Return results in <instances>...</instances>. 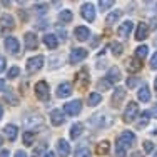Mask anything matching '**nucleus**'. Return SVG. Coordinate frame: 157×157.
<instances>
[{"mask_svg":"<svg viewBox=\"0 0 157 157\" xmlns=\"http://www.w3.org/2000/svg\"><path fill=\"white\" fill-rule=\"evenodd\" d=\"M137 115H139V105L136 102H129L124 110V122L130 124V122H134L137 119Z\"/></svg>","mask_w":157,"mask_h":157,"instance_id":"obj_1","label":"nucleus"},{"mask_svg":"<svg viewBox=\"0 0 157 157\" xmlns=\"http://www.w3.org/2000/svg\"><path fill=\"white\" fill-rule=\"evenodd\" d=\"M134 142H136V136H134V132H130V130H124V132L121 134V137H117V142H115V144L122 145L124 149H129L130 145H134Z\"/></svg>","mask_w":157,"mask_h":157,"instance_id":"obj_2","label":"nucleus"},{"mask_svg":"<svg viewBox=\"0 0 157 157\" xmlns=\"http://www.w3.org/2000/svg\"><path fill=\"white\" fill-rule=\"evenodd\" d=\"M42 65H44V57H42V55H37V57L29 59L25 69H27L29 74H33V72H37V70L42 69Z\"/></svg>","mask_w":157,"mask_h":157,"instance_id":"obj_3","label":"nucleus"},{"mask_svg":"<svg viewBox=\"0 0 157 157\" xmlns=\"http://www.w3.org/2000/svg\"><path fill=\"white\" fill-rule=\"evenodd\" d=\"M80 13L87 22H94L95 20V9H94V5H92L90 2H85L84 5L80 7Z\"/></svg>","mask_w":157,"mask_h":157,"instance_id":"obj_4","label":"nucleus"},{"mask_svg":"<svg viewBox=\"0 0 157 157\" xmlns=\"http://www.w3.org/2000/svg\"><path fill=\"white\" fill-rule=\"evenodd\" d=\"M35 95L39 97L40 100H48V97H50V92H48L47 82H44V80L37 82V85H35Z\"/></svg>","mask_w":157,"mask_h":157,"instance_id":"obj_5","label":"nucleus"},{"mask_svg":"<svg viewBox=\"0 0 157 157\" xmlns=\"http://www.w3.org/2000/svg\"><path fill=\"white\" fill-rule=\"evenodd\" d=\"M82 109V102L80 100H72V102H67L63 105V110H65L67 115H77Z\"/></svg>","mask_w":157,"mask_h":157,"instance_id":"obj_6","label":"nucleus"},{"mask_svg":"<svg viewBox=\"0 0 157 157\" xmlns=\"http://www.w3.org/2000/svg\"><path fill=\"white\" fill-rule=\"evenodd\" d=\"M85 57H87V50H85V48H74V50L70 52L69 62L70 63H78L80 60H84Z\"/></svg>","mask_w":157,"mask_h":157,"instance_id":"obj_7","label":"nucleus"},{"mask_svg":"<svg viewBox=\"0 0 157 157\" xmlns=\"http://www.w3.org/2000/svg\"><path fill=\"white\" fill-rule=\"evenodd\" d=\"M105 80L109 82V84H115V82H119V80H121V69L115 67V65H112L109 69V72H107Z\"/></svg>","mask_w":157,"mask_h":157,"instance_id":"obj_8","label":"nucleus"},{"mask_svg":"<svg viewBox=\"0 0 157 157\" xmlns=\"http://www.w3.org/2000/svg\"><path fill=\"white\" fill-rule=\"evenodd\" d=\"M13 29V17L12 15H2L0 17V30L9 32Z\"/></svg>","mask_w":157,"mask_h":157,"instance_id":"obj_9","label":"nucleus"},{"mask_svg":"<svg viewBox=\"0 0 157 157\" xmlns=\"http://www.w3.org/2000/svg\"><path fill=\"white\" fill-rule=\"evenodd\" d=\"M50 122H52V125H55V127L62 125L63 122H65V117H63L62 110H59V109H54V110H52V112H50Z\"/></svg>","mask_w":157,"mask_h":157,"instance_id":"obj_10","label":"nucleus"},{"mask_svg":"<svg viewBox=\"0 0 157 157\" xmlns=\"http://www.w3.org/2000/svg\"><path fill=\"white\" fill-rule=\"evenodd\" d=\"M25 47L30 48V50H35V48L39 47V40H37V35L33 32L25 33Z\"/></svg>","mask_w":157,"mask_h":157,"instance_id":"obj_11","label":"nucleus"},{"mask_svg":"<svg viewBox=\"0 0 157 157\" xmlns=\"http://www.w3.org/2000/svg\"><path fill=\"white\" fill-rule=\"evenodd\" d=\"M57 151H59V154H60V157H69V154H70V144L65 139H59Z\"/></svg>","mask_w":157,"mask_h":157,"instance_id":"obj_12","label":"nucleus"},{"mask_svg":"<svg viewBox=\"0 0 157 157\" xmlns=\"http://www.w3.org/2000/svg\"><path fill=\"white\" fill-rule=\"evenodd\" d=\"M132 22L130 20H127V22H124V24L121 25V27L117 29V33H119V37H121V39H127V37H129V33L132 32Z\"/></svg>","mask_w":157,"mask_h":157,"instance_id":"obj_13","label":"nucleus"},{"mask_svg":"<svg viewBox=\"0 0 157 157\" xmlns=\"http://www.w3.org/2000/svg\"><path fill=\"white\" fill-rule=\"evenodd\" d=\"M70 94H72V84H69V82H63V84H60L57 87V95L60 97V99L69 97Z\"/></svg>","mask_w":157,"mask_h":157,"instance_id":"obj_14","label":"nucleus"},{"mask_svg":"<svg viewBox=\"0 0 157 157\" xmlns=\"http://www.w3.org/2000/svg\"><path fill=\"white\" fill-rule=\"evenodd\" d=\"M3 134H5V137L9 140H15L17 139V134H18V127L13 125V124H9L3 127Z\"/></svg>","mask_w":157,"mask_h":157,"instance_id":"obj_15","label":"nucleus"},{"mask_svg":"<svg viewBox=\"0 0 157 157\" xmlns=\"http://www.w3.org/2000/svg\"><path fill=\"white\" fill-rule=\"evenodd\" d=\"M74 33H75V39L80 40V42H84V40H87L89 37H90V30H89L87 27H84V25L77 27L75 30H74Z\"/></svg>","mask_w":157,"mask_h":157,"instance_id":"obj_16","label":"nucleus"},{"mask_svg":"<svg viewBox=\"0 0 157 157\" xmlns=\"http://www.w3.org/2000/svg\"><path fill=\"white\" fill-rule=\"evenodd\" d=\"M147 35H149L147 24L140 22V24L137 25V30H136V40H144V39H147Z\"/></svg>","mask_w":157,"mask_h":157,"instance_id":"obj_17","label":"nucleus"},{"mask_svg":"<svg viewBox=\"0 0 157 157\" xmlns=\"http://www.w3.org/2000/svg\"><path fill=\"white\" fill-rule=\"evenodd\" d=\"M5 48L10 54H17L18 52V40L15 37H7L5 39Z\"/></svg>","mask_w":157,"mask_h":157,"instance_id":"obj_18","label":"nucleus"},{"mask_svg":"<svg viewBox=\"0 0 157 157\" xmlns=\"http://www.w3.org/2000/svg\"><path fill=\"white\" fill-rule=\"evenodd\" d=\"M124 97H125V90H124V89H121V87H117L114 90V95H112V105L117 107L119 104L124 100Z\"/></svg>","mask_w":157,"mask_h":157,"instance_id":"obj_19","label":"nucleus"},{"mask_svg":"<svg viewBox=\"0 0 157 157\" xmlns=\"http://www.w3.org/2000/svg\"><path fill=\"white\" fill-rule=\"evenodd\" d=\"M44 44H45L50 50H54V48L59 47V40H57V37H55L54 33H47V35L44 37Z\"/></svg>","mask_w":157,"mask_h":157,"instance_id":"obj_20","label":"nucleus"},{"mask_svg":"<svg viewBox=\"0 0 157 157\" xmlns=\"http://www.w3.org/2000/svg\"><path fill=\"white\" fill-rule=\"evenodd\" d=\"M137 97H139L140 102H149L151 100V89H149V85H142L139 89V92H137Z\"/></svg>","mask_w":157,"mask_h":157,"instance_id":"obj_21","label":"nucleus"},{"mask_svg":"<svg viewBox=\"0 0 157 157\" xmlns=\"http://www.w3.org/2000/svg\"><path fill=\"white\" fill-rule=\"evenodd\" d=\"M109 149H110L109 140H102V142H99V145L95 147V152H97L99 155H105L107 152H109Z\"/></svg>","mask_w":157,"mask_h":157,"instance_id":"obj_22","label":"nucleus"},{"mask_svg":"<svg viewBox=\"0 0 157 157\" xmlns=\"http://www.w3.org/2000/svg\"><path fill=\"white\" fill-rule=\"evenodd\" d=\"M140 60L139 59H129V62H127V70L129 72H137V70H140Z\"/></svg>","mask_w":157,"mask_h":157,"instance_id":"obj_23","label":"nucleus"},{"mask_svg":"<svg viewBox=\"0 0 157 157\" xmlns=\"http://www.w3.org/2000/svg\"><path fill=\"white\" fill-rule=\"evenodd\" d=\"M102 102V95L99 94V92H92L90 95H89V99H87V104L89 105H99V104Z\"/></svg>","mask_w":157,"mask_h":157,"instance_id":"obj_24","label":"nucleus"},{"mask_svg":"<svg viewBox=\"0 0 157 157\" xmlns=\"http://www.w3.org/2000/svg\"><path fill=\"white\" fill-rule=\"evenodd\" d=\"M121 15H122V12L121 10H115V12H110L109 15L105 17V24L107 25H112V24H115V22L121 18Z\"/></svg>","mask_w":157,"mask_h":157,"instance_id":"obj_25","label":"nucleus"},{"mask_svg":"<svg viewBox=\"0 0 157 157\" xmlns=\"http://www.w3.org/2000/svg\"><path fill=\"white\" fill-rule=\"evenodd\" d=\"M72 18H74V15H72L70 10H62V12L59 13V20H60L62 24H69V22H72Z\"/></svg>","mask_w":157,"mask_h":157,"instance_id":"obj_26","label":"nucleus"},{"mask_svg":"<svg viewBox=\"0 0 157 157\" xmlns=\"http://www.w3.org/2000/svg\"><path fill=\"white\" fill-rule=\"evenodd\" d=\"M82 130H84L82 124H74L72 129H70V137H72V139H78L80 134H82Z\"/></svg>","mask_w":157,"mask_h":157,"instance_id":"obj_27","label":"nucleus"},{"mask_svg":"<svg viewBox=\"0 0 157 157\" xmlns=\"http://www.w3.org/2000/svg\"><path fill=\"white\" fill-rule=\"evenodd\" d=\"M149 117H151V112H142V114H140V121L137 122V127H139V129H144V127L149 124V121H151Z\"/></svg>","mask_w":157,"mask_h":157,"instance_id":"obj_28","label":"nucleus"},{"mask_svg":"<svg viewBox=\"0 0 157 157\" xmlns=\"http://www.w3.org/2000/svg\"><path fill=\"white\" fill-rule=\"evenodd\" d=\"M147 52H149V47L147 45H140L136 48V59H144L147 57Z\"/></svg>","mask_w":157,"mask_h":157,"instance_id":"obj_29","label":"nucleus"},{"mask_svg":"<svg viewBox=\"0 0 157 157\" xmlns=\"http://www.w3.org/2000/svg\"><path fill=\"white\" fill-rule=\"evenodd\" d=\"M33 140H35V134H33L32 130L24 132V144H25V145H32Z\"/></svg>","mask_w":157,"mask_h":157,"instance_id":"obj_30","label":"nucleus"},{"mask_svg":"<svg viewBox=\"0 0 157 157\" xmlns=\"http://www.w3.org/2000/svg\"><path fill=\"white\" fill-rule=\"evenodd\" d=\"M75 157H92V152H90V149L82 147V149H78V151L75 152Z\"/></svg>","mask_w":157,"mask_h":157,"instance_id":"obj_31","label":"nucleus"},{"mask_svg":"<svg viewBox=\"0 0 157 157\" xmlns=\"http://www.w3.org/2000/svg\"><path fill=\"white\" fill-rule=\"evenodd\" d=\"M110 48H112V52H114V55H117V57L122 54V45H121L119 42H114V44L110 45Z\"/></svg>","mask_w":157,"mask_h":157,"instance_id":"obj_32","label":"nucleus"},{"mask_svg":"<svg viewBox=\"0 0 157 157\" xmlns=\"http://www.w3.org/2000/svg\"><path fill=\"white\" fill-rule=\"evenodd\" d=\"M18 74H20V69H18L17 65H13L12 69L9 70V74H7V77H9V78H15V77L18 75Z\"/></svg>","mask_w":157,"mask_h":157,"instance_id":"obj_33","label":"nucleus"},{"mask_svg":"<svg viewBox=\"0 0 157 157\" xmlns=\"http://www.w3.org/2000/svg\"><path fill=\"white\" fill-rule=\"evenodd\" d=\"M125 151L127 149H124L122 145L115 144V157H125Z\"/></svg>","mask_w":157,"mask_h":157,"instance_id":"obj_34","label":"nucleus"},{"mask_svg":"<svg viewBox=\"0 0 157 157\" xmlns=\"http://www.w3.org/2000/svg\"><path fill=\"white\" fill-rule=\"evenodd\" d=\"M137 84H139V78H137V77H129V78H127V87H129V89H134Z\"/></svg>","mask_w":157,"mask_h":157,"instance_id":"obj_35","label":"nucleus"},{"mask_svg":"<svg viewBox=\"0 0 157 157\" xmlns=\"http://www.w3.org/2000/svg\"><path fill=\"white\" fill-rule=\"evenodd\" d=\"M114 5V2L112 0H109V2H105V0H102V2H99V7L102 10H107V9H110V7Z\"/></svg>","mask_w":157,"mask_h":157,"instance_id":"obj_36","label":"nucleus"},{"mask_svg":"<svg viewBox=\"0 0 157 157\" xmlns=\"http://www.w3.org/2000/svg\"><path fill=\"white\" fill-rule=\"evenodd\" d=\"M144 151L147 152V154H151V152L154 151V144H152L151 140H145L144 142Z\"/></svg>","mask_w":157,"mask_h":157,"instance_id":"obj_37","label":"nucleus"},{"mask_svg":"<svg viewBox=\"0 0 157 157\" xmlns=\"http://www.w3.org/2000/svg\"><path fill=\"white\" fill-rule=\"evenodd\" d=\"M151 69H152V70L157 69V52L152 55V59H151Z\"/></svg>","mask_w":157,"mask_h":157,"instance_id":"obj_38","label":"nucleus"},{"mask_svg":"<svg viewBox=\"0 0 157 157\" xmlns=\"http://www.w3.org/2000/svg\"><path fill=\"white\" fill-rule=\"evenodd\" d=\"M109 87H110V84H109V82L105 80V78L99 82V89H109Z\"/></svg>","mask_w":157,"mask_h":157,"instance_id":"obj_39","label":"nucleus"},{"mask_svg":"<svg viewBox=\"0 0 157 157\" xmlns=\"http://www.w3.org/2000/svg\"><path fill=\"white\" fill-rule=\"evenodd\" d=\"M3 70H5V59L0 57V74H2Z\"/></svg>","mask_w":157,"mask_h":157,"instance_id":"obj_40","label":"nucleus"},{"mask_svg":"<svg viewBox=\"0 0 157 157\" xmlns=\"http://www.w3.org/2000/svg\"><path fill=\"white\" fill-rule=\"evenodd\" d=\"M42 151H44V145H40V147H37L35 151H33V157H39V154H40Z\"/></svg>","mask_w":157,"mask_h":157,"instance_id":"obj_41","label":"nucleus"},{"mask_svg":"<svg viewBox=\"0 0 157 157\" xmlns=\"http://www.w3.org/2000/svg\"><path fill=\"white\" fill-rule=\"evenodd\" d=\"M151 115H152L154 119H157V104H155L154 107H152V110H151Z\"/></svg>","mask_w":157,"mask_h":157,"instance_id":"obj_42","label":"nucleus"},{"mask_svg":"<svg viewBox=\"0 0 157 157\" xmlns=\"http://www.w3.org/2000/svg\"><path fill=\"white\" fill-rule=\"evenodd\" d=\"M15 157H27V154H25L24 151H17L15 152Z\"/></svg>","mask_w":157,"mask_h":157,"instance_id":"obj_43","label":"nucleus"},{"mask_svg":"<svg viewBox=\"0 0 157 157\" xmlns=\"http://www.w3.org/2000/svg\"><path fill=\"white\" fill-rule=\"evenodd\" d=\"M0 157H10L9 151H2V152H0Z\"/></svg>","mask_w":157,"mask_h":157,"instance_id":"obj_44","label":"nucleus"},{"mask_svg":"<svg viewBox=\"0 0 157 157\" xmlns=\"http://www.w3.org/2000/svg\"><path fill=\"white\" fill-rule=\"evenodd\" d=\"M3 87H5V80H3V78H0V90H2Z\"/></svg>","mask_w":157,"mask_h":157,"instance_id":"obj_45","label":"nucleus"},{"mask_svg":"<svg viewBox=\"0 0 157 157\" xmlns=\"http://www.w3.org/2000/svg\"><path fill=\"white\" fill-rule=\"evenodd\" d=\"M44 157H55V154H54V152H47V154L44 155Z\"/></svg>","mask_w":157,"mask_h":157,"instance_id":"obj_46","label":"nucleus"},{"mask_svg":"<svg viewBox=\"0 0 157 157\" xmlns=\"http://www.w3.org/2000/svg\"><path fill=\"white\" fill-rule=\"evenodd\" d=\"M132 157H144V155H142V154H139V152H134V154H132Z\"/></svg>","mask_w":157,"mask_h":157,"instance_id":"obj_47","label":"nucleus"},{"mask_svg":"<svg viewBox=\"0 0 157 157\" xmlns=\"http://www.w3.org/2000/svg\"><path fill=\"white\" fill-rule=\"evenodd\" d=\"M2 114H3V109H2V105H0V117H2Z\"/></svg>","mask_w":157,"mask_h":157,"instance_id":"obj_48","label":"nucleus"},{"mask_svg":"<svg viewBox=\"0 0 157 157\" xmlns=\"http://www.w3.org/2000/svg\"><path fill=\"white\" fill-rule=\"evenodd\" d=\"M2 144H3V137L0 136V145H2Z\"/></svg>","mask_w":157,"mask_h":157,"instance_id":"obj_49","label":"nucleus"},{"mask_svg":"<svg viewBox=\"0 0 157 157\" xmlns=\"http://www.w3.org/2000/svg\"><path fill=\"white\" fill-rule=\"evenodd\" d=\"M154 85H155V94H157V78H155V84Z\"/></svg>","mask_w":157,"mask_h":157,"instance_id":"obj_50","label":"nucleus"},{"mask_svg":"<svg viewBox=\"0 0 157 157\" xmlns=\"http://www.w3.org/2000/svg\"><path fill=\"white\" fill-rule=\"evenodd\" d=\"M154 157H157V154H155V155H154Z\"/></svg>","mask_w":157,"mask_h":157,"instance_id":"obj_51","label":"nucleus"}]
</instances>
